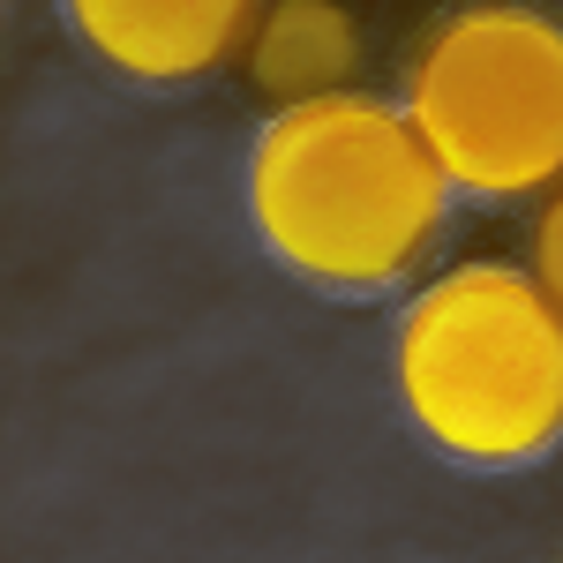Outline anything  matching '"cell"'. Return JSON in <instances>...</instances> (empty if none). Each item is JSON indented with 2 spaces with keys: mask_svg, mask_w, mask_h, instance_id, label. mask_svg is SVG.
I'll list each match as a JSON object with an SVG mask.
<instances>
[{
  "mask_svg": "<svg viewBox=\"0 0 563 563\" xmlns=\"http://www.w3.org/2000/svg\"><path fill=\"white\" fill-rule=\"evenodd\" d=\"M249 211L286 271L361 294L429 256L451 211V180L398 106L346 90L271 113L249 151Z\"/></svg>",
  "mask_w": 563,
  "mask_h": 563,
  "instance_id": "6da1fadb",
  "label": "cell"
},
{
  "mask_svg": "<svg viewBox=\"0 0 563 563\" xmlns=\"http://www.w3.org/2000/svg\"><path fill=\"white\" fill-rule=\"evenodd\" d=\"M406 121L466 196L563 188V23L519 0L443 15L406 68Z\"/></svg>",
  "mask_w": 563,
  "mask_h": 563,
  "instance_id": "3957f363",
  "label": "cell"
},
{
  "mask_svg": "<svg viewBox=\"0 0 563 563\" xmlns=\"http://www.w3.org/2000/svg\"><path fill=\"white\" fill-rule=\"evenodd\" d=\"M533 278H541V294L563 308V188L541 203V218H533Z\"/></svg>",
  "mask_w": 563,
  "mask_h": 563,
  "instance_id": "8992f818",
  "label": "cell"
},
{
  "mask_svg": "<svg viewBox=\"0 0 563 563\" xmlns=\"http://www.w3.org/2000/svg\"><path fill=\"white\" fill-rule=\"evenodd\" d=\"M241 76L278 113L346 98L361 76V23L339 0H263L256 31L241 45Z\"/></svg>",
  "mask_w": 563,
  "mask_h": 563,
  "instance_id": "5b68a950",
  "label": "cell"
},
{
  "mask_svg": "<svg viewBox=\"0 0 563 563\" xmlns=\"http://www.w3.org/2000/svg\"><path fill=\"white\" fill-rule=\"evenodd\" d=\"M398 398L435 451L519 466L563 435V308L519 263H459L398 323Z\"/></svg>",
  "mask_w": 563,
  "mask_h": 563,
  "instance_id": "7a4b0ae2",
  "label": "cell"
},
{
  "mask_svg": "<svg viewBox=\"0 0 563 563\" xmlns=\"http://www.w3.org/2000/svg\"><path fill=\"white\" fill-rule=\"evenodd\" d=\"M256 15L263 0H68V23L90 45V60L158 90L241 60Z\"/></svg>",
  "mask_w": 563,
  "mask_h": 563,
  "instance_id": "277c9868",
  "label": "cell"
}]
</instances>
